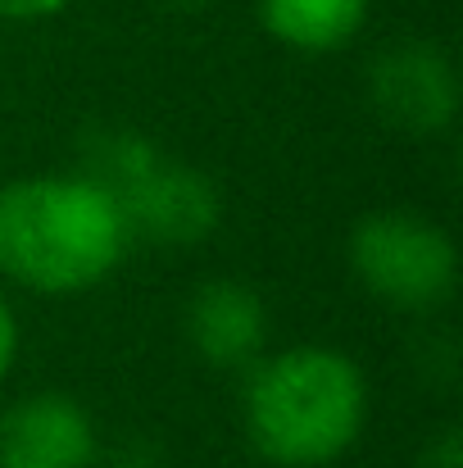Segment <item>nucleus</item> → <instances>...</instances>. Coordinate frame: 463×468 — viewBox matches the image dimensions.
Segmentation results:
<instances>
[{"instance_id":"f8f14e48","label":"nucleus","mask_w":463,"mask_h":468,"mask_svg":"<svg viewBox=\"0 0 463 468\" xmlns=\"http://www.w3.org/2000/svg\"><path fill=\"white\" fill-rule=\"evenodd\" d=\"M159 5H168V9H200V5H209V0H159Z\"/></svg>"},{"instance_id":"f257e3e1","label":"nucleus","mask_w":463,"mask_h":468,"mask_svg":"<svg viewBox=\"0 0 463 468\" xmlns=\"http://www.w3.org/2000/svg\"><path fill=\"white\" fill-rule=\"evenodd\" d=\"M119 200L87 173H37L0 186V278L37 296L100 287L128 255Z\"/></svg>"},{"instance_id":"f03ea898","label":"nucleus","mask_w":463,"mask_h":468,"mask_svg":"<svg viewBox=\"0 0 463 468\" xmlns=\"http://www.w3.org/2000/svg\"><path fill=\"white\" fill-rule=\"evenodd\" d=\"M241 414L250 446L268 464L327 468L363 432L368 382L336 346H291L246 368Z\"/></svg>"},{"instance_id":"9d476101","label":"nucleus","mask_w":463,"mask_h":468,"mask_svg":"<svg viewBox=\"0 0 463 468\" xmlns=\"http://www.w3.org/2000/svg\"><path fill=\"white\" fill-rule=\"evenodd\" d=\"M73 0H0V18L27 23V18H50L59 9H68Z\"/></svg>"},{"instance_id":"6e6552de","label":"nucleus","mask_w":463,"mask_h":468,"mask_svg":"<svg viewBox=\"0 0 463 468\" xmlns=\"http://www.w3.org/2000/svg\"><path fill=\"white\" fill-rule=\"evenodd\" d=\"M368 5L373 0H255L264 32L300 55L350 46L368 23Z\"/></svg>"},{"instance_id":"0eeeda50","label":"nucleus","mask_w":463,"mask_h":468,"mask_svg":"<svg viewBox=\"0 0 463 468\" xmlns=\"http://www.w3.org/2000/svg\"><path fill=\"white\" fill-rule=\"evenodd\" d=\"M186 336L205 364L246 373L268 346V310L246 282L214 278L186 305Z\"/></svg>"},{"instance_id":"20e7f679","label":"nucleus","mask_w":463,"mask_h":468,"mask_svg":"<svg viewBox=\"0 0 463 468\" xmlns=\"http://www.w3.org/2000/svg\"><path fill=\"white\" fill-rule=\"evenodd\" d=\"M350 269L382 305L427 314L455 296L459 250L441 223L409 209H377L350 232Z\"/></svg>"},{"instance_id":"7ed1b4c3","label":"nucleus","mask_w":463,"mask_h":468,"mask_svg":"<svg viewBox=\"0 0 463 468\" xmlns=\"http://www.w3.org/2000/svg\"><path fill=\"white\" fill-rule=\"evenodd\" d=\"M82 173L96 177L119 200L132 241L142 237L151 246H195L223 218L214 182L182 159L159 155L142 133L105 128L87 137Z\"/></svg>"},{"instance_id":"39448f33","label":"nucleus","mask_w":463,"mask_h":468,"mask_svg":"<svg viewBox=\"0 0 463 468\" xmlns=\"http://www.w3.org/2000/svg\"><path fill=\"white\" fill-rule=\"evenodd\" d=\"M368 101L386 128L405 137H437L459 114V73L441 46L400 41L373 59Z\"/></svg>"},{"instance_id":"423d86ee","label":"nucleus","mask_w":463,"mask_h":468,"mask_svg":"<svg viewBox=\"0 0 463 468\" xmlns=\"http://www.w3.org/2000/svg\"><path fill=\"white\" fill-rule=\"evenodd\" d=\"M96 423L59 391H37L0 414V468H91Z\"/></svg>"},{"instance_id":"1a4fd4ad","label":"nucleus","mask_w":463,"mask_h":468,"mask_svg":"<svg viewBox=\"0 0 463 468\" xmlns=\"http://www.w3.org/2000/svg\"><path fill=\"white\" fill-rule=\"evenodd\" d=\"M423 464L427 468H459L463 464V441L455 428H446L437 441H427V451H423Z\"/></svg>"},{"instance_id":"9b49d317","label":"nucleus","mask_w":463,"mask_h":468,"mask_svg":"<svg viewBox=\"0 0 463 468\" xmlns=\"http://www.w3.org/2000/svg\"><path fill=\"white\" fill-rule=\"evenodd\" d=\"M14 355H18V318H14V310H9V301L0 296V382L9 378Z\"/></svg>"}]
</instances>
